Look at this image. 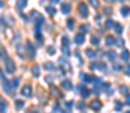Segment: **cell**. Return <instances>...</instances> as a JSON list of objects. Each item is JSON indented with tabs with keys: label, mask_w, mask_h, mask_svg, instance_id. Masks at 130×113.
<instances>
[{
	"label": "cell",
	"mask_w": 130,
	"mask_h": 113,
	"mask_svg": "<svg viewBox=\"0 0 130 113\" xmlns=\"http://www.w3.org/2000/svg\"><path fill=\"white\" fill-rule=\"evenodd\" d=\"M59 2V0H51V3H58Z\"/></svg>",
	"instance_id": "obj_37"
},
{
	"label": "cell",
	"mask_w": 130,
	"mask_h": 113,
	"mask_svg": "<svg viewBox=\"0 0 130 113\" xmlns=\"http://www.w3.org/2000/svg\"><path fill=\"white\" fill-rule=\"evenodd\" d=\"M86 54H88V57H91V59L95 57V54H94V51H92V50H86Z\"/></svg>",
	"instance_id": "obj_22"
},
{
	"label": "cell",
	"mask_w": 130,
	"mask_h": 113,
	"mask_svg": "<svg viewBox=\"0 0 130 113\" xmlns=\"http://www.w3.org/2000/svg\"><path fill=\"white\" fill-rule=\"evenodd\" d=\"M79 12H80L82 17H85V18L88 17V8H86L85 3H79Z\"/></svg>",
	"instance_id": "obj_3"
},
{
	"label": "cell",
	"mask_w": 130,
	"mask_h": 113,
	"mask_svg": "<svg viewBox=\"0 0 130 113\" xmlns=\"http://www.w3.org/2000/svg\"><path fill=\"white\" fill-rule=\"evenodd\" d=\"M121 92H124V94H127V95H129V92H127V87H121Z\"/></svg>",
	"instance_id": "obj_34"
},
{
	"label": "cell",
	"mask_w": 130,
	"mask_h": 113,
	"mask_svg": "<svg viewBox=\"0 0 130 113\" xmlns=\"http://www.w3.org/2000/svg\"><path fill=\"white\" fill-rule=\"evenodd\" d=\"M92 44H94V45H97V44H98V39H97V36H92Z\"/></svg>",
	"instance_id": "obj_30"
},
{
	"label": "cell",
	"mask_w": 130,
	"mask_h": 113,
	"mask_svg": "<svg viewBox=\"0 0 130 113\" xmlns=\"http://www.w3.org/2000/svg\"><path fill=\"white\" fill-rule=\"evenodd\" d=\"M5 63H6V70H8V72H14L15 71V65H14V62L8 57V59H5Z\"/></svg>",
	"instance_id": "obj_2"
},
{
	"label": "cell",
	"mask_w": 130,
	"mask_h": 113,
	"mask_svg": "<svg viewBox=\"0 0 130 113\" xmlns=\"http://www.w3.org/2000/svg\"><path fill=\"white\" fill-rule=\"evenodd\" d=\"M121 57H123V60H129V57H130L129 51H127V50H124V51H123V54H121Z\"/></svg>",
	"instance_id": "obj_17"
},
{
	"label": "cell",
	"mask_w": 130,
	"mask_h": 113,
	"mask_svg": "<svg viewBox=\"0 0 130 113\" xmlns=\"http://www.w3.org/2000/svg\"><path fill=\"white\" fill-rule=\"evenodd\" d=\"M26 48H27V51H29V56L33 57V56H35V47L32 45L30 42H26Z\"/></svg>",
	"instance_id": "obj_4"
},
{
	"label": "cell",
	"mask_w": 130,
	"mask_h": 113,
	"mask_svg": "<svg viewBox=\"0 0 130 113\" xmlns=\"http://www.w3.org/2000/svg\"><path fill=\"white\" fill-rule=\"evenodd\" d=\"M107 2H109V0H107Z\"/></svg>",
	"instance_id": "obj_41"
},
{
	"label": "cell",
	"mask_w": 130,
	"mask_h": 113,
	"mask_svg": "<svg viewBox=\"0 0 130 113\" xmlns=\"http://www.w3.org/2000/svg\"><path fill=\"white\" fill-rule=\"evenodd\" d=\"M112 26H115V24H113V21L107 20V21H106V27H112Z\"/></svg>",
	"instance_id": "obj_28"
},
{
	"label": "cell",
	"mask_w": 130,
	"mask_h": 113,
	"mask_svg": "<svg viewBox=\"0 0 130 113\" xmlns=\"http://www.w3.org/2000/svg\"><path fill=\"white\" fill-rule=\"evenodd\" d=\"M91 107L94 109V110H98V109L101 107V104H100L98 101H92V103H91Z\"/></svg>",
	"instance_id": "obj_12"
},
{
	"label": "cell",
	"mask_w": 130,
	"mask_h": 113,
	"mask_svg": "<svg viewBox=\"0 0 130 113\" xmlns=\"http://www.w3.org/2000/svg\"><path fill=\"white\" fill-rule=\"evenodd\" d=\"M127 72H129V74H130V65L127 66Z\"/></svg>",
	"instance_id": "obj_38"
},
{
	"label": "cell",
	"mask_w": 130,
	"mask_h": 113,
	"mask_svg": "<svg viewBox=\"0 0 130 113\" xmlns=\"http://www.w3.org/2000/svg\"><path fill=\"white\" fill-rule=\"evenodd\" d=\"M36 42H38L39 45H41V44H42V36L39 35V33H36Z\"/></svg>",
	"instance_id": "obj_23"
},
{
	"label": "cell",
	"mask_w": 130,
	"mask_h": 113,
	"mask_svg": "<svg viewBox=\"0 0 130 113\" xmlns=\"http://www.w3.org/2000/svg\"><path fill=\"white\" fill-rule=\"evenodd\" d=\"M21 94H23L24 96H30V95H32V87L29 86V84H27V86H24L23 89H21Z\"/></svg>",
	"instance_id": "obj_5"
},
{
	"label": "cell",
	"mask_w": 130,
	"mask_h": 113,
	"mask_svg": "<svg viewBox=\"0 0 130 113\" xmlns=\"http://www.w3.org/2000/svg\"><path fill=\"white\" fill-rule=\"evenodd\" d=\"M47 51H48V54H55V47H48Z\"/></svg>",
	"instance_id": "obj_27"
},
{
	"label": "cell",
	"mask_w": 130,
	"mask_h": 113,
	"mask_svg": "<svg viewBox=\"0 0 130 113\" xmlns=\"http://www.w3.org/2000/svg\"><path fill=\"white\" fill-rule=\"evenodd\" d=\"M2 83H3V89H5V92L11 95V94H12V84L8 82L6 78H2Z\"/></svg>",
	"instance_id": "obj_1"
},
{
	"label": "cell",
	"mask_w": 130,
	"mask_h": 113,
	"mask_svg": "<svg viewBox=\"0 0 130 113\" xmlns=\"http://www.w3.org/2000/svg\"><path fill=\"white\" fill-rule=\"evenodd\" d=\"M67 26H68V29H71V30H73V27H74V20H73V18H68Z\"/></svg>",
	"instance_id": "obj_14"
},
{
	"label": "cell",
	"mask_w": 130,
	"mask_h": 113,
	"mask_svg": "<svg viewBox=\"0 0 130 113\" xmlns=\"http://www.w3.org/2000/svg\"><path fill=\"white\" fill-rule=\"evenodd\" d=\"M79 92H80V95H82L83 98H85V96H88V95H89V91H88V89H85L83 86H79Z\"/></svg>",
	"instance_id": "obj_8"
},
{
	"label": "cell",
	"mask_w": 130,
	"mask_h": 113,
	"mask_svg": "<svg viewBox=\"0 0 130 113\" xmlns=\"http://www.w3.org/2000/svg\"><path fill=\"white\" fill-rule=\"evenodd\" d=\"M6 110H8V106H6V103L3 101H0V113H6Z\"/></svg>",
	"instance_id": "obj_10"
},
{
	"label": "cell",
	"mask_w": 130,
	"mask_h": 113,
	"mask_svg": "<svg viewBox=\"0 0 130 113\" xmlns=\"http://www.w3.org/2000/svg\"><path fill=\"white\" fill-rule=\"evenodd\" d=\"M127 104H130V95H127Z\"/></svg>",
	"instance_id": "obj_36"
},
{
	"label": "cell",
	"mask_w": 130,
	"mask_h": 113,
	"mask_svg": "<svg viewBox=\"0 0 130 113\" xmlns=\"http://www.w3.org/2000/svg\"><path fill=\"white\" fill-rule=\"evenodd\" d=\"M60 11H62V12H64V14H68V12H70V11H71V6H70V5H68V3H64V5H62V6H60Z\"/></svg>",
	"instance_id": "obj_7"
},
{
	"label": "cell",
	"mask_w": 130,
	"mask_h": 113,
	"mask_svg": "<svg viewBox=\"0 0 130 113\" xmlns=\"http://www.w3.org/2000/svg\"><path fill=\"white\" fill-rule=\"evenodd\" d=\"M116 44H118V45H124V41H123V39H120V41L116 42Z\"/></svg>",
	"instance_id": "obj_35"
},
{
	"label": "cell",
	"mask_w": 130,
	"mask_h": 113,
	"mask_svg": "<svg viewBox=\"0 0 130 113\" xmlns=\"http://www.w3.org/2000/svg\"><path fill=\"white\" fill-rule=\"evenodd\" d=\"M62 44L68 47V44H70V41H68V38H67V36H64V38H62Z\"/></svg>",
	"instance_id": "obj_24"
},
{
	"label": "cell",
	"mask_w": 130,
	"mask_h": 113,
	"mask_svg": "<svg viewBox=\"0 0 130 113\" xmlns=\"http://www.w3.org/2000/svg\"><path fill=\"white\" fill-rule=\"evenodd\" d=\"M32 74H33V77H38L39 75V66L38 65H35L33 68H32Z\"/></svg>",
	"instance_id": "obj_11"
},
{
	"label": "cell",
	"mask_w": 130,
	"mask_h": 113,
	"mask_svg": "<svg viewBox=\"0 0 130 113\" xmlns=\"http://www.w3.org/2000/svg\"><path fill=\"white\" fill-rule=\"evenodd\" d=\"M24 5H26V0H18V2H17V8H18V9H23Z\"/></svg>",
	"instance_id": "obj_15"
},
{
	"label": "cell",
	"mask_w": 130,
	"mask_h": 113,
	"mask_svg": "<svg viewBox=\"0 0 130 113\" xmlns=\"http://www.w3.org/2000/svg\"><path fill=\"white\" fill-rule=\"evenodd\" d=\"M23 106H24V103L21 100H15V107L17 109H23Z\"/></svg>",
	"instance_id": "obj_16"
},
{
	"label": "cell",
	"mask_w": 130,
	"mask_h": 113,
	"mask_svg": "<svg viewBox=\"0 0 130 113\" xmlns=\"http://www.w3.org/2000/svg\"><path fill=\"white\" fill-rule=\"evenodd\" d=\"M51 94H53V95H58V91H56V87H51Z\"/></svg>",
	"instance_id": "obj_32"
},
{
	"label": "cell",
	"mask_w": 130,
	"mask_h": 113,
	"mask_svg": "<svg viewBox=\"0 0 130 113\" xmlns=\"http://www.w3.org/2000/svg\"><path fill=\"white\" fill-rule=\"evenodd\" d=\"M106 44H107V45H113V44H116V42H115V39H113L112 36H107V38H106Z\"/></svg>",
	"instance_id": "obj_13"
},
{
	"label": "cell",
	"mask_w": 130,
	"mask_h": 113,
	"mask_svg": "<svg viewBox=\"0 0 130 113\" xmlns=\"http://www.w3.org/2000/svg\"><path fill=\"white\" fill-rule=\"evenodd\" d=\"M89 2H91V5H94V6L98 5V2H97V0H89Z\"/></svg>",
	"instance_id": "obj_31"
},
{
	"label": "cell",
	"mask_w": 130,
	"mask_h": 113,
	"mask_svg": "<svg viewBox=\"0 0 130 113\" xmlns=\"http://www.w3.org/2000/svg\"><path fill=\"white\" fill-rule=\"evenodd\" d=\"M47 12L53 15V14H55V8H53V6H48V8H47Z\"/></svg>",
	"instance_id": "obj_26"
},
{
	"label": "cell",
	"mask_w": 130,
	"mask_h": 113,
	"mask_svg": "<svg viewBox=\"0 0 130 113\" xmlns=\"http://www.w3.org/2000/svg\"><path fill=\"white\" fill-rule=\"evenodd\" d=\"M51 80H53V77H51V75H47V77H46V82H51Z\"/></svg>",
	"instance_id": "obj_33"
},
{
	"label": "cell",
	"mask_w": 130,
	"mask_h": 113,
	"mask_svg": "<svg viewBox=\"0 0 130 113\" xmlns=\"http://www.w3.org/2000/svg\"><path fill=\"white\" fill-rule=\"evenodd\" d=\"M107 57L111 59V60H113V59H115V53H113V51H109V53H107Z\"/></svg>",
	"instance_id": "obj_25"
},
{
	"label": "cell",
	"mask_w": 130,
	"mask_h": 113,
	"mask_svg": "<svg viewBox=\"0 0 130 113\" xmlns=\"http://www.w3.org/2000/svg\"><path fill=\"white\" fill-rule=\"evenodd\" d=\"M74 42H76V44H79V45H80V44H83V35H82V33L76 35V38H74Z\"/></svg>",
	"instance_id": "obj_9"
},
{
	"label": "cell",
	"mask_w": 130,
	"mask_h": 113,
	"mask_svg": "<svg viewBox=\"0 0 130 113\" xmlns=\"http://www.w3.org/2000/svg\"><path fill=\"white\" fill-rule=\"evenodd\" d=\"M88 29H89V26H82V27H80L82 33H85V32H88Z\"/></svg>",
	"instance_id": "obj_29"
},
{
	"label": "cell",
	"mask_w": 130,
	"mask_h": 113,
	"mask_svg": "<svg viewBox=\"0 0 130 113\" xmlns=\"http://www.w3.org/2000/svg\"><path fill=\"white\" fill-rule=\"evenodd\" d=\"M44 68H46V70H48V71H51V70H55V65H53V63H46V65H44Z\"/></svg>",
	"instance_id": "obj_20"
},
{
	"label": "cell",
	"mask_w": 130,
	"mask_h": 113,
	"mask_svg": "<svg viewBox=\"0 0 130 113\" xmlns=\"http://www.w3.org/2000/svg\"><path fill=\"white\" fill-rule=\"evenodd\" d=\"M115 32H116V33H121V32H123V27H121V24H115Z\"/></svg>",
	"instance_id": "obj_21"
},
{
	"label": "cell",
	"mask_w": 130,
	"mask_h": 113,
	"mask_svg": "<svg viewBox=\"0 0 130 113\" xmlns=\"http://www.w3.org/2000/svg\"><path fill=\"white\" fill-rule=\"evenodd\" d=\"M18 83H20V78H12V82H11L12 87H17V86H18Z\"/></svg>",
	"instance_id": "obj_19"
},
{
	"label": "cell",
	"mask_w": 130,
	"mask_h": 113,
	"mask_svg": "<svg viewBox=\"0 0 130 113\" xmlns=\"http://www.w3.org/2000/svg\"><path fill=\"white\" fill-rule=\"evenodd\" d=\"M125 113H130V112H125Z\"/></svg>",
	"instance_id": "obj_40"
},
{
	"label": "cell",
	"mask_w": 130,
	"mask_h": 113,
	"mask_svg": "<svg viewBox=\"0 0 130 113\" xmlns=\"http://www.w3.org/2000/svg\"><path fill=\"white\" fill-rule=\"evenodd\" d=\"M60 86H62L64 89H68V91H70L71 87H73V83L70 82V80H62V83H60Z\"/></svg>",
	"instance_id": "obj_6"
},
{
	"label": "cell",
	"mask_w": 130,
	"mask_h": 113,
	"mask_svg": "<svg viewBox=\"0 0 130 113\" xmlns=\"http://www.w3.org/2000/svg\"><path fill=\"white\" fill-rule=\"evenodd\" d=\"M2 6H3V3H2V2H0V8H2Z\"/></svg>",
	"instance_id": "obj_39"
},
{
	"label": "cell",
	"mask_w": 130,
	"mask_h": 113,
	"mask_svg": "<svg viewBox=\"0 0 130 113\" xmlns=\"http://www.w3.org/2000/svg\"><path fill=\"white\" fill-rule=\"evenodd\" d=\"M121 14H123V15H129V14H130V8H127V6H124L123 9H121Z\"/></svg>",
	"instance_id": "obj_18"
}]
</instances>
